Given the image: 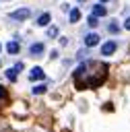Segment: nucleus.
Listing matches in <instances>:
<instances>
[{
    "mask_svg": "<svg viewBox=\"0 0 130 132\" xmlns=\"http://www.w3.org/2000/svg\"><path fill=\"white\" fill-rule=\"evenodd\" d=\"M107 76V66L103 62H83L76 72H74V80L78 89H87V87H99Z\"/></svg>",
    "mask_w": 130,
    "mask_h": 132,
    "instance_id": "nucleus-1",
    "label": "nucleus"
},
{
    "mask_svg": "<svg viewBox=\"0 0 130 132\" xmlns=\"http://www.w3.org/2000/svg\"><path fill=\"white\" fill-rule=\"evenodd\" d=\"M29 14H31L29 8H19V10H12L8 14V19L10 21H25V19H29Z\"/></svg>",
    "mask_w": 130,
    "mask_h": 132,
    "instance_id": "nucleus-2",
    "label": "nucleus"
},
{
    "mask_svg": "<svg viewBox=\"0 0 130 132\" xmlns=\"http://www.w3.org/2000/svg\"><path fill=\"white\" fill-rule=\"evenodd\" d=\"M43 52H45V45H43V43H33V45L29 47V54H31V56H41Z\"/></svg>",
    "mask_w": 130,
    "mask_h": 132,
    "instance_id": "nucleus-3",
    "label": "nucleus"
},
{
    "mask_svg": "<svg viewBox=\"0 0 130 132\" xmlns=\"http://www.w3.org/2000/svg\"><path fill=\"white\" fill-rule=\"evenodd\" d=\"M113 52H116V41H107V43L101 45V54H103V56H109V54H113Z\"/></svg>",
    "mask_w": 130,
    "mask_h": 132,
    "instance_id": "nucleus-4",
    "label": "nucleus"
},
{
    "mask_svg": "<svg viewBox=\"0 0 130 132\" xmlns=\"http://www.w3.org/2000/svg\"><path fill=\"white\" fill-rule=\"evenodd\" d=\"M39 78H43V68H39V66L31 68V72H29V80H39Z\"/></svg>",
    "mask_w": 130,
    "mask_h": 132,
    "instance_id": "nucleus-5",
    "label": "nucleus"
},
{
    "mask_svg": "<svg viewBox=\"0 0 130 132\" xmlns=\"http://www.w3.org/2000/svg\"><path fill=\"white\" fill-rule=\"evenodd\" d=\"M97 43H99V35H97V33H89V35L85 37V45L93 47V45H97Z\"/></svg>",
    "mask_w": 130,
    "mask_h": 132,
    "instance_id": "nucleus-6",
    "label": "nucleus"
},
{
    "mask_svg": "<svg viewBox=\"0 0 130 132\" xmlns=\"http://www.w3.org/2000/svg\"><path fill=\"white\" fill-rule=\"evenodd\" d=\"M21 68H23V64H21V62H19L14 68H8V70H6V78H8V80H17V72H19Z\"/></svg>",
    "mask_w": 130,
    "mask_h": 132,
    "instance_id": "nucleus-7",
    "label": "nucleus"
},
{
    "mask_svg": "<svg viewBox=\"0 0 130 132\" xmlns=\"http://www.w3.org/2000/svg\"><path fill=\"white\" fill-rule=\"evenodd\" d=\"M50 12H43V14H39V19H37V25L39 27H45V25H50Z\"/></svg>",
    "mask_w": 130,
    "mask_h": 132,
    "instance_id": "nucleus-8",
    "label": "nucleus"
},
{
    "mask_svg": "<svg viewBox=\"0 0 130 132\" xmlns=\"http://www.w3.org/2000/svg\"><path fill=\"white\" fill-rule=\"evenodd\" d=\"M91 14H93V16H103V14H105V6H103V4H95Z\"/></svg>",
    "mask_w": 130,
    "mask_h": 132,
    "instance_id": "nucleus-9",
    "label": "nucleus"
},
{
    "mask_svg": "<svg viewBox=\"0 0 130 132\" xmlns=\"http://www.w3.org/2000/svg\"><path fill=\"white\" fill-rule=\"evenodd\" d=\"M6 50H8V54H19V43L17 41H8L6 43Z\"/></svg>",
    "mask_w": 130,
    "mask_h": 132,
    "instance_id": "nucleus-10",
    "label": "nucleus"
},
{
    "mask_svg": "<svg viewBox=\"0 0 130 132\" xmlns=\"http://www.w3.org/2000/svg\"><path fill=\"white\" fill-rule=\"evenodd\" d=\"M76 21H80V10L78 8H72L70 10V23H76Z\"/></svg>",
    "mask_w": 130,
    "mask_h": 132,
    "instance_id": "nucleus-11",
    "label": "nucleus"
},
{
    "mask_svg": "<svg viewBox=\"0 0 130 132\" xmlns=\"http://www.w3.org/2000/svg\"><path fill=\"white\" fill-rule=\"evenodd\" d=\"M43 91H45V85H37V87H33V93H35V95H41Z\"/></svg>",
    "mask_w": 130,
    "mask_h": 132,
    "instance_id": "nucleus-12",
    "label": "nucleus"
},
{
    "mask_svg": "<svg viewBox=\"0 0 130 132\" xmlns=\"http://www.w3.org/2000/svg\"><path fill=\"white\" fill-rule=\"evenodd\" d=\"M97 23H99V21H97V16L89 14V25H91V27H97Z\"/></svg>",
    "mask_w": 130,
    "mask_h": 132,
    "instance_id": "nucleus-13",
    "label": "nucleus"
},
{
    "mask_svg": "<svg viewBox=\"0 0 130 132\" xmlns=\"http://www.w3.org/2000/svg\"><path fill=\"white\" fill-rule=\"evenodd\" d=\"M47 35H50V37H56V35H58V29H56V27H50V29H47Z\"/></svg>",
    "mask_w": 130,
    "mask_h": 132,
    "instance_id": "nucleus-14",
    "label": "nucleus"
},
{
    "mask_svg": "<svg viewBox=\"0 0 130 132\" xmlns=\"http://www.w3.org/2000/svg\"><path fill=\"white\" fill-rule=\"evenodd\" d=\"M107 29H109V31H111V33H116V31H118V25H116V23H111V25H109V27H107Z\"/></svg>",
    "mask_w": 130,
    "mask_h": 132,
    "instance_id": "nucleus-15",
    "label": "nucleus"
},
{
    "mask_svg": "<svg viewBox=\"0 0 130 132\" xmlns=\"http://www.w3.org/2000/svg\"><path fill=\"white\" fill-rule=\"evenodd\" d=\"M124 27H126V29H128V31H130V16H128V19H126V21H124Z\"/></svg>",
    "mask_w": 130,
    "mask_h": 132,
    "instance_id": "nucleus-16",
    "label": "nucleus"
},
{
    "mask_svg": "<svg viewBox=\"0 0 130 132\" xmlns=\"http://www.w3.org/2000/svg\"><path fill=\"white\" fill-rule=\"evenodd\" d=\"M4 97H6V93H4V89L0 87V99H4Z\"/></svg>",
    "mask_w": 130,
    "mask_h": 132,
    "instance_id": "nucleus-17",
    "label": "nucleus"
},
{
    "mask_svg": "<svg viewBox=\"0 0 130 132\" xmlns=\"http://www.w3.org/2000/svg\"><path fill=\"white\" fill-rule=\"evenodd\" d=\"M99 2H107V0H99Z\"/></svg>",
    "mask_w": 130,
    "mask_h": 132,
    "instance_id": "nucleus-18",
    "label": "nucleus"
},
{
    "mask_svg": "<svg viewBox=\"0 0 130 132\" xmlns=\"http://www.w3.org/2000/svg\"><path fill=\"white\" fill-rule=\"evenodd\" d=\"M78 2H85V0H78Z\"/></svg>",
    "mask_w": 130,
    "mask_h": 132,
    "instance_id": "nucleus-19",
    "label": "nucleus"
},
{
    "mask_svg": "<svg viewBox=\"0 0 130 132\" xmlns=\"http://www.w3.org/2000/svg\"><path fill=\"white\" fill-rule=\"evenodd\" d=\"M0 47H2V45H0Z\"/></svg>",
    "mask_w": 130,
    "mask_h": 132,
    "instance_id": "nucleus-20",
    "label": "nucleus"
}]
</instances>
